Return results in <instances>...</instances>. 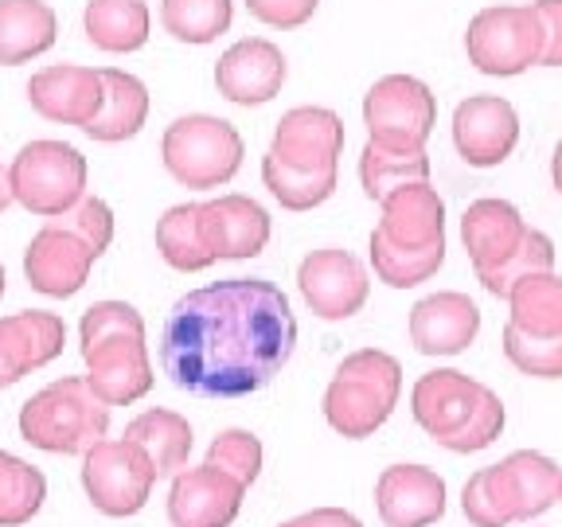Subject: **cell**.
Masks as SVG:
<instances>
[{
	"mask_svg": "<svg viewBox=\"0 0 562 527\" xmlns=\"http://www.w3.org/2000/svg\"><path fill=\"white\" fill-rule=\"evenodd\" d=\"M293 344L290 298L273 281L231 278L176 301L160 333V363L180 391L238 399L270 383Z\"/></svg>",
	"mask_w": 562,
	"mask_h": 527,
	"instance_id": "6da1fadb",
	"label": "cell"
},
{
	"mask_svg": "<svg viewBox=\"0 0 562 527\" xmlns=\"http://www.w3.org/2000/svg\"><path fill=\"white\" fill-rule=\"evenodd\" d=\"M344 149V122L325 105H297L281 114L273 145L262 160L270 195L290 211H308L336 192V160Z\"/></svg>",
	"mask_w": 562,
	"mask_h": 527,
	"instance_id": "7a4b0ae2",
	"label": "cell"
},
{
	"mask_svg": "<svg viewBox=\"0 0 562 527\" xmlns=\"http://www.w3.org/2000/svg\"><path fill=\"white\" fill-rule=\"evenodd\" d=\"M383 223L371 231V266L391 290L430 281L446 262V203L426 184H406L383 203Z\"/></svg>",
	"mask_w": 562,
	"mask_h": 527,
	"instance_id": "3957f363",
	"label": "cell"
},
{
	"mask_svg": "<svg viewBox=\"0 0 562 527\" xmlns=\"http://www.w3.org/2000/svg\"><path fill=\"white\" fill-rule=\"evenodd\" d=\"M461 243L476 281L492 298L508 301L512 285L527 273L554 270V243L543 231L527 227L524 215L508 200H476L461 215Z\"/></svg>",
	"mask_w": 562,
	"mask_h": 527,
	"instance_id": "277c9868",
	"label": "cell"
},
{
	"mask_svg": "<svg viewBox=\"0 0 562 527\" xmlns=\"http://www.w3.org/2000/svg\"><path fill=\"white\" fill-rule=\"evenodd\" d=\"M411 411L422 430L453 453H481L504 434L501 395L453 368L426 371L411 391Z\"/></svg>",
	"mask_w": 562,
	"mask_h": 527,
	"instance_id": "5b68a950",
	"label": "cell"
},
{
	"mask_svg": "<svg viewBox=\"0 0 562 527\" xmlns=\"http://www.w3.org/2000/svg\"><path fill=\"white\" fill-rule=\"evenodd\" d=\"M82 360H87L90 391L105 406L140 399L153 386L149 351H145V321L125 301H98L82 313Z\"/></svg>",
	"mask_w": 562,
	"mask_h": 527,
	"instance_id": "8992f818",
	"label": "cell"
},
{
	"mask_svg": "<svg viewBox=\"0 0 562 527\" xmlns=\"http://www.w3.org/2000/svg\"><path fill=\"white\" fill-rule=\"evenodd\" d=\"M562 501V469L536 449H516L481 473L461 492V512L473 527H508L536 519Z\"/></svg>",
	"mask_w": 562,
	"mask_h": 527,
	"instance_id": "52a82bcc",
	"label": "cell"
},
{
	"mask_svg": "<svg viewBox=\"0 0 562 527\" xmlns=\"http://www.w3.org/2000/svg\"><path fill=\"white\" fill-rule=\"evenodd\" d=\"M403 391V363L391 351L360 348L344 356L325 391V418L344 438H371L391 418Z\"/></svg>",
	"mask_w": 562,
	"mask_h": 527,
	"instance_id": "ba28073f",
	"label": "cell"
},
{
	"mask_svg": "<svg viewBox=\"0 0 562 527\" xmlns=\"http://www.w3.org/2000/svg\"><path fill=\"white\" fill-rule=\"evenodd\" d=\"M110 426V406L90 391L87 379H59L32 395L20 411V434L47 453H87Z\"/></svg>",
	"mask_w": 562,
	"mask_h": 527,
	"instance_id": "9c48e42d",
	"label": "cell"
},
{
	"mask_svg": "<svg viewBox=\"0 0 562 527\" xmlns=\"http://www.w3.org/2000/svg\"><path fill=\"white\" fill-rule=\"evenodd\" d=\"M160 157L184 188H220L243 165V137L223 117L188 114L165 130Z\"/></svg>",
	"mask_w": 562,
	"mask_h": 527,
	"instance_id": "30bf717a",
	"label": "cell"
},
{
	"mask_svg": "<svg viewBox=\"0 0 562 527\" xmlns=\"http://www.w3.org/2000/svg\"><path fill=\"white\" fill-rule=\"evenodd\" d=\"M465 52L481 75L512 79L527 67H539L543 55V27L531 4H492L469 20Z\"/></svg>",
	"mask_w": 562,
	"mask_h": 527,
	"instance_id": "8fae6325",
	"label": "cell"
},
{
	"mask_svg": "<svg viewBox=\"0 0 562 527\" xmlns=\"http://www.w3.org/2000/svg\"><path fill=\"white\" fill-rule=\"evenodd\" d=\"M12 195L35 215H63L82 200L87 188V160L63 141H32L16 153L9 168Z\"/></svg>",
	"mask_w": 562,
	"mask_h": 527,
	"instance_id": "7c38bea8",
	"label": "cell"
},
{
	"mask_svg": "<svg viewBox=\"0 0 562 527\" xmlns=\"http://www.w3.org/2000/svg\"><path fill=\"white\" fill-rule=\"evenodd\" d=\"M434 122H438V102L430 87L414 75H383L363 98V125L375 145L426 149Z\"/></svg>",
	"mask_w": 562,
	"mask_h": 527,
	"instance_id": "4fadbf2b",
	"label": "cell"
},
{
	"mask_svg": "<svg viewBox=\"0 0 562 527\" xmlns=\"http://www.w3.org/2000/svg\"><path fill=\"white\" fill-rule=\"evenodd\" d=\"M157 481L149 457L140 453L133 441H98L87 449L82 461V484L98 512L105 516H133L145 508L149 489Z\"/></svg>",
	"mask_w": 562,
	"mask_h": 527,
	"instance_id": "5bb4252c",
	"label": "cell"
},
{
	"mask_svg": "<svg viewBox=\"0 0 562 527\" xmlns=\"http://www.w3.org/2000/svg\"><path fill=\"white\" fill-rule=\"evenodd\" d=\"M94 258L98 250L70 227L67 215H52V223L24 250V273L32 290L47 293V298H70L87 285Z\"/></svg>",
	"mask_w": 562,
	"mask_h": 527,
	"instance_id": "9a60e30c",
	"label": "cell"
},
{
	"mask_svg": "<svg viewBox=\"0 0 562 527\" xmlns=\"http://www.w3.org/2000/svg\"><path fill=\"white\" fill-rule=\"evenodd\" d=\"M297 285L305 305L325 321H348L363 309L368 301V270L356 255L340 250V246H325L301 262Z\"/></svg>",
	"mask_w": 562,
	"mask_h": 527,
	"instance_id": "2e32d148",
	"label": "cell"
},
{
	"mask_svg": "<svg viewBox=\"0 0 562 527\" xmlns=\"http://www.w3.org/2000/svg\"><path fill=\"white\" fill-rule=\"evenodd\" d=\"M519 141L516 105L501 94H473L453 110V145L473 168H496Z\"/></svg>",
	"mask_w": 562,
	"mask_h": 527,
	"instance_id": "e0dca14e",
	"label": "cell"
},
{
	"mask_svg": "<svg viewBox=\"0 0 562 527\" xmlns=\"http://www.w3.org/2000/svg\"><path fill=\"white\" fill-rule=\"evenodd\" d=\"M246 484L227 469L203 461L200 469L176 473L168 492V519L172 527H231L243 508Z\"/></svg>",
	"mask_w": 562,
	"mask_h": 527,
	"instance_id": "ac0fdd59",
	"label": "cell"
},
{
	"mask_svg": "<svg viewBox=\"0 0 562 527\" xmlns=\"http://www.w3.org/2000/svg\"><path fill=\"white\" fill-rule=\"evenodd\" d=\"M375 508L386 527H430L446 516V481L426 466H391L375 484Z\"/></svg>",
	"mask_w": 562,
	"mask_h": 527,
	"instance_id": "d6986e66",
	"label": "cell"
},
{
	"mask_svg": "<svg viewBox=\"0 0 562 527\" xmlns=\"http://www.w3.org/2000/svg\"><path fill=\"white\" fill-rule=\"evenodd\" d=\"M200 235L211 258H255L270 243V215L246 195H220L200 203Z\"/></svg>",
	"mask_w": 562,
	"mask_h": 527,
	"instance_id": "ffe728a7",
	"label": "cell"
},
{
	"mask_svg": "<svg viewBox=\"0 0 562 527\" xmlns=\"http://www.w3.org/2000/svg\"><path fill=\"white\" fill-rule=\"evenodd\" d=\"M481 333V309L457 290L430 293L411 309V340L422 356H457Z\"/></svg>",
	"mask_w": 562,
	"mask_h": 527,
	"instance_id": "44dd1931",
	"label": "cell"
},
{
	"mask_svg": "<svg viewBox=\"0 0 562 527\" xmlns=\"http://www.w3.org/2000/svg\"><path fill=\"white\" fill-rule=\"evenodd\" d=\"M67 344V328L55 313L27 309L16 316H0V386H12L27 371L44 368Z\"/></svg>",
	"mask_w": 562,
	"mask_h": 527,
	"instance_id": "7402d4cb",
	"label": "cell"
},
{
	"mask_svg": "<svg viewBox=\"0 0 562 527\" xmlns=\"http://www.w3.org/2000/svg\"><path fill=\"white\" fill-rule=\"evenodd\" d=\"M285 82V55L270 40H238L215 63V87L238 105H262Z\"/></svg>",
	"mask_w": 562,
	"mask_h": 527,
	"instance_id": "603a6c76",
	"label": "cell"
},
{
	"mask_svg": "<svg viewBox=\"0 0 562 527\" xmlns=\"http://www.w3.org/2000/svg\"><path fill=\"white\" fill-rule=\"evenodd\" d=\"M27 98H32L35 114H44L47 122L87 130L94 122L98 105H102V70L67 67V63L63 67H47L40 75H32Z\"/></svg>",
	"mask_w": 562,
	"mask_h": 527,
	"instance_id": "cb8c5ba5",
	"label": "cell"
},
{
	"mask_svg": "<svg viewBox=\"0 0 562 527\" xmlns=\"http://www.w3.org/2000/svg\"><path fill=\"white\" fill-rule=\"evenodd\" d=\"M508 328L531 340L562 336V278L554 270L527 273L508 293Z\"/></svg>",
	"mask_w": 562,
	"mask_h": 527,
	"instance_id": "d4e9b609",
	"label": "cell"
},
{
	"mask_svg": "<svg viewBox=\"0 0 562 527\" xmlns=\"http://www.w3.org/2000/svg\"><path fill=\"white\" fill-rule=\"evenodd\" d=\"M149 117V90L145 82L125 75V70L105 67L102 70V105H98L94 122L87 133L94 141H125L145 125Z\"/></svg>",
	"mask_w": 562,
	"mask_h": 527,
	"instance_id": "484cf974",
	"label": "cell"
},
{
	"mask_svg": "<svg viewBox=\"0 0 562 527\" xmlns=\"http://www.w3.org/2000/svg\"><path fill=\"white\" fill-rule=\"evenodd\" d=\"M125 441L149 457V466L157 476H172L176 469L188 466L192 453V426L176 411H145L125 426Z\"/></svg>",
	"mask_w": 562,
	"mask_h": 527,
	"instance_id": "4316f807",
	"label": "cell"
},
{
	"mask_svg": "<svg viewBox=\"0 0 562 527\" xmlns=\"http://www.w3.org/2000/svg\"><path fill=\"white\" fill-rule=\"evenodd\" d=\"M55 44V12L44 0H0V63L16 67Z\"/></svg>",
	"mask_w": 562,
	"mask_h": 527,
	"instance_id": "83f0119b",
	"label": "cell"
},
{
	"mask_svg": "<svg viewBox=\"0 0 562 527\" xmlns=\"http://www.w3.org/2000/svg\"><path fill=\"white\" fill-rule=\"evenodd\" d=\"M87 35L102 52H137L149 40V4L145 0H90Z\"/></svg>",
	"mask_w": 562,
	"mask_h": 527,
	"instance_id": "f1b7e54d",
	"label": "cell"
},
{
	"mask_svg": "<svg viewBox=\"0 0 562 527\" xmlns=\"http://www.w3.org/2000/svg\"><path fill=\"white\" fill-rule=\"evenodd\" d=\"M426 180H430V157H426V149H391V145L368 141V149L360 157V184L368 192V200L383 203L398 188L426 184Z\"/></svg>",
	"mask_w": 562,
	"mask_h": 527,
	"instance_id": "f546056e",
	"label": "cell"
},
{
	"mask_svg": "<svg viewBox=\"0 0 562 527\" xmlns=\"http://www.w3.org/2000/svg\"><path fill=\"white\" fill-rule=\"evenodd\" d=\"M157 250L172 270L184 273L207 270L215 262L200 235V203H180L165 211V220L157 223Z\"/></svg>",
	"mask_w": 562,
	"mask_h": 527,
	"instance_id": "4dcf8cb0",
	"label": "cell"
},
{
	"mask_svg": "<svg viewBox=\"0 0 562 527\" xmlns=\"http://www.w3.org/2000/svg\"><path fill=\"white\" fill-rule=\"evenodd\" d=\"M47 496L44 473L0 449V527H20L40 512Z\"/></svg>",
	"mask_w": 562,
	"mask_h": 527,
	"instance_id": "1f68e13d",
	"label": "cell"
},
{
	"mask_svg": "<svg viewBox=\"0 0 562 527\" xmlns=\"http://www.w3.org/2000/svg\"><path fill=\"white\" fill-rule=\"evenodd\" d=\"M231 0H165L160 4V24L180 44H211L215 35L231 27Z\"/></svg>",
	"mask_w": 562,
	"mask_h": 527,
	"instance_id": "d6a6232c",
	"label": "cell"
},
{
	"mask_svg": "<svg viewBox=\"0 0 562 527\" xmlns=\"http://www.w3.org/2000/svg\"><path fill=\"white\" fill-rule=\"evenodd\" d=\"M504 356L516 371L531 379H562V336L554 340H531L504 325Z\"/></svg>",
	"mask_w": 562,
	"mask_h": 527,
	"instance_id": "836d02e7",
	"label": "cell"
},
{
	"mask_svg": "<svg viewBox=\"0 0 562 527\" xmlns=\"http://www.w3.org/2000/svg\"><path fill=\"white\" fill-rule=\"evenodd\" d=\"M211 466L227 469L231 476H238L243 484H255L258 469H262V441L246 430H223L207 449Z\"/></svg>",
	"mask_w": 562,
	"mask_h": 527,
	"instance_id": "e575fe53",
	"label": "cell"
},
{
	"mask_svg": "<svg viewBox=\"0 0 562 527\" xmlns=\"http://www.w3.org/2000/svg\"><path fill=\"white\" fill-rule=\"evenodd\" d=\"M321 0H246L250 16L270 27H301L316 12Z\"/></svg>",
	"mask_w": 562,
	"mask_h": 527,
	"instance_id": "d590c367",
	"label": "cell"
},
{
	"mask_svg": "<svg viewBox=\"0 0 562 527\" xmlns=\"http://www.w3.org/2000/svg\"><path fill=\"white\" fill-rule=\"evenodd\" d=\"M543 27V55L539 67H562V0H536L531 4Z\"/></svg>",
	"mask_w": 562,
	"mask_h": 527,
	"instance_id": "8d00e7d4",
	"label": "cell"
},
{
	"mask_svg": "<svg viewBox=\"0 0 562 527\" xmlns=\"http://www.w3.org/2000/svg\"><path fill=\"white\" fill-rule=\"evenodd\" d=\"M281 527H363V524L344 508H313V512H305V516L285 519Z\"/></svg>",
	"mask_w": 562,
	"mask_h": 527,
	"instance_id": "74e56055",
	"label": "cell"
},
{
	"mask_svg": "<svg viewBox=\"0 0 562 527\" xmlns=\"http://www.w3.org/2000/svg\"><path fill=\"white\" fill-rule=\"evenodd\" d=\"M551 180H554V192L562 195V137L554 145V157H551Z\"/></svg>",
	"mask_w": 562,
	"mask_h": 527,
	"instance_id": "f35d334b",
	"label": "cell"
},
{
	"mask_svg": "<svg viewBox=\"0 0 562 527\" xmlns=\"http://www.w3.org/2000/svg\"><path fill=\"white\" fill-rule=\"evenodd\" d=\"M12 200H16V195H12V180H9V168H0V211L9 208Z\"/></svg>",
	"mask_w": 562,
	"mask_h": 527,
	"instance_id": "ab89813d",
	"label": "cell"
},
{
	"mask_svg": "<svg viewBox=\"0 0 562 527\" xmlns=\"http://www.w3.org/2000/svg\"><path fill=\"white\" fill-rule=\"evenodd\" d=\"M0 293H4V266H0Z\"/></svg>",
	"mask_w": 562,
	"mask_h": 527,
	"instance_id": "60d3db41",
	"label": "cell"
}]
</instances>
